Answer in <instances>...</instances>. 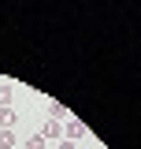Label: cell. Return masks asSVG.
Segmentation results:
<instances>
[{"mask_svg":"<svg viewBox=\"0 0 141 149\" xmlns=\"http://www.w3.org/2000/svg\"><path fill=\"white\" fill-rule=\"evenodd\" d=\"M59 149H74V142H59Z\"/></svg>","mask_w":141,"mask_h":149,"instance_id":"8","label":"cell"},{"mask_svg":"<svg viewBox=\"0 0 141 149\" xmlns=\"http://www.w3.org/2000/svg\"><path fill=\"white\" fill-rule=\"evenodd\" d=\"M48 119H56V123H59V119H70V116H67V108H63V104H56V101H52V104H48Z\"/></svg>","mask_w":141,"mask_h":149,"instance_id":"4","label":"cell"},{"mask_svg":"<svg viewBox=\"0 0 141 149\" xmlns=\"http://www.w3.org/2000/svg\"><path fill=\"white\" fill-rule=\"evenodd\" d=\"M11 101V86H0V104H8Z\"/></svg>","mask_w":141,"mask_h":149,"instance_id":"7","label":"cell"},{"mask_svg":"<svg viewBox=\"0 0 141 149\" xmlns=\"http://www.w3.org/2000/svg\"><path fill=\"white\" fill-rule=\"evenodd\" d=\"M0 149H15V134L11 130H0Z\"/></svg>","mask_w":141,"mask_h":149,"instance_id":"5","label":"cell"},{"mask_svg":"<svg viewBox=\"0 0 141 149\" xmlns=\"http://www.w3.org/2000/svg\"><path fill=\"white\" fill-rule=\"evenodd\" d=\"M59 134H63V127H59L56 119H48V123H45V130H41V138H45V142H56Z\"/></svg>","mask_w":141,"mask_h":149,"instance_id":"2","label":"cell"},{"mask_svg":"<svg viewBox=\"0 0 141 149\" xmlns=\"http://www.w3.org/2000/svg\"><path fill=\"white\" fill-rule=\"evenodd\" d=\"M63 134H67V142H78V138L86 134V127H82L78 119H67V127H63Z\"/></svg>","mask_w":141,"mask_h":149,"instance_id":"1","label":"cell"},{"mask_svg":"<svg viewBox=\"0 0 141 149\" xmlns=\"http://www.w3.org/2000/svg\"><path fill=\"white\" fill-rule=\"evenodd\" d=\"M15 127V112L11 108H0V130H11Z\"/></svg>","mask_w":141,"mask_h":149,"instance_id":"3","label":"cell"},{"mask_svg":"<svg viewBox=\"0 0 141 149\" xmlns=\"http://www.w3.org/2000/svg\"><path fill=\"white\" fill-rule=\"evenodd\" d=\"M22 146H26V149H45V138H41V134H34V138H26Z\"/></svg>","mask_w":141,"mask_h":149,"instance_id":"6","label":"cell"},{"mask_svg":"<svg viewBox=\"0 0 141 149\" xmlns=\"http://www.w3.org/2000/svg\"><path fill=\"white\" fill-rule=\"evenodd\" d=\"M15 149H19V146H15Z\"/></svg>","mask_w":141,"mask_h":149,"instance_id":"9","label":"cell"}]
</instances>
